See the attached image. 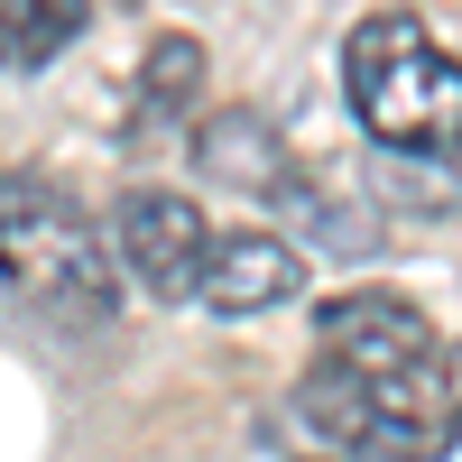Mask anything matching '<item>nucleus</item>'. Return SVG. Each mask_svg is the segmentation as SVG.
Here are the masks:
<instances>
[{
    "label": "nucleus",
    "instance_id": "1a4fd4ad",
    "mask_svg": "<svg viewBox=\"0 0 462 462\" xmlns=\"http://www.w3.org/2000/svg\"><path fill=\"white\" fill-rule=\"evenodd\" d=\"M204 167L231 176V185H268L278 176V139H268L250 111H222V121H204Z\"/></svg>",
    "mask_w": 462,
    "mask_h": 462
},
{
    "label": "nucleus",
    "instance_id": "9d476101",
    "mask_svg": "<svg viewBox=\"0 0 462 462\" xmlns=\"http://www.w3.org/2000/svg\"><path fill=\"white\" fill-rule=\"evenodd\" d=\"M435 379H444V398L462 407V342H453V352H435Z\"/></svg>",
    "mask_w": 462,
    "mask_h": 462
},
{
    "label": "nucleus",
    "instance_id": "423d86ee",
    "mask_svg": "<svg viewBox=\"0 0 462 462\" xmlns=\"http://www.w3.org/2000/svg\"><path fill=\"white\" fill-rule=\"evenodd\" d=\"M195 296H204V315H222V324L278 315V305L305 296V250L287 241V231H213Z\"/></svg>",
    "mask_w": 462,
    "mask_h": 462
},
{
    "label": "nucleus",
    "instance_id": "39448f33",
    "mask_svg": "<svg viewBox=\"0 0 462 462\" xmlns=\"http://www.w3.org/2000/svg\"><path fill=\"white\" fill-rule=\"evenodd\" d=\"M111 250H121V268L148 287L185 305L204 287V250H213V222L195 213V195H176V185H130L121 213H111Z\"/></svg>",
    "mask_w": 462,
    "mask_h": 462
},
{
    "label": "nucleus",
    "instance_id": "6e6552de",
    "mask_svg": "<svg viewBox=\"0 0 462 462\" xmlns=\"http://www.w3.org/2000/svg\"><path fill=\"white\" fill-rule=\"evenodd\" d=\"M195 84H204V47L195 37H158L148 65H139V121H176L195 102Z\"/></svg>",
    "mask_w": 462,
    "mask_h": 462
},
{
    "label": "nucleus",
    "instance_id": "7ed1b4c3",
    "mask_svg": "<svg viewBox=\"0 0 462 462\" xmlns=\"http://www.w3.org/2000/svg\"><path fill=\"white\" fill-rule=\"evenodd\" d=\"M296 416L315 426L333 453L352 462H444L462 435V407L444 398L435 361L407 379H352V370H315L296 389Z\"/></svg>",
    "mask_w": 462,
    "mask_h": 462
},
{
    "label": "nucleus",
    "instance_id": "f257e3e1",
    "mask_svg": "<svg viewBox=\"0 0 462 462\" xmlns=\"http://www.w3.org/2000/svg\"><path fill=\"white\" fill-rule=\"evenodd\" d=\"M352 121L389 158H462V56L416 10H370L342 37Z\"/></svg>",
    "mask_w": 462,
    "mask_h": 462
},
{
    "label": "nucleus",
    "instance_id": "f03ea898",
    "mask_svg": "<svg viewBox=\"0 0 462 462\" xmlns=\"http://www.w3.org/2000/svg\"><path fill=\"white\" fill-rule=\"evenodd\" d=\"M0 287L56 324L121 315V268H111L102 222L37 167H0Z\"/></svg>",
    "mask_w": 462,
    "mask_h": 462
},
{
    "label": "nucleus",
    "instance_id": "20e7f679",
    "mask_svg": "<svg viewBox=\"0 0 462 462\" xmlns=\"http://www.w3.org/2000/svg\"><path fill=\"white\" fill-rule=\"evenodd\" d=\"M315 342H324V370H352V379H407L444 352L426 305H407L398 287H352L315 305Z\"/></svg>",
    "mask_w": 462,
    "mask_h": 462
},
{
    "label": "nucleus",
    "instance_id": "0eeeda50",
    "mask_svg": "<svg viewBox=\"0 0 462 462\" xmlns=\"http://www.w3.org/2000/svg\"><path fill=\"white\" fill-rule=\"evenodd\" d=\"M84 28H93V0H0V65L37 74V65H56Z\"/></svg>",
    "mask_w": 462,
    "mask_h": 462
}]
</instances>
